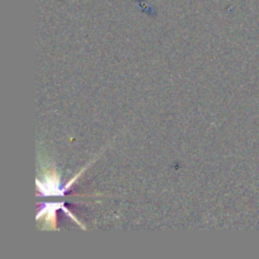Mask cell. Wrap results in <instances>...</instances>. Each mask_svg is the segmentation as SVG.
Listing matches in <instances>:
<instances>
[{"instance_id":"7a4b0ae2","label":"cell","mask_w":259,"mask_h":259,"mask_svg":"<svg viewBox=\"0 0 259 259\" xmlns=\"http://www.w3.org/2000/svg\"><path fill=\"white\" fill-rule=\"evenodd\" d=\"M58 210H62L63 212H66L73 222L77 223L83 230H86L82 223L78 222L75 215H72V212L68 211L62 202H47V204L42 205V207H39V210L37 212V222L40 225V228H42V230H58L57 223H56L57 222V215H56V212Z\"/></svg>"},{"instance_id":"6da1fadb","label":"cell","mask_w":259,"mask_h":259,"mask_svg":"<svg viewBox=\"0 0 259 259\" xmlns=\"http://www.w3.org/2000/svg\"><path fill=\"white\" fill-rule=\"evenodd\" d=\"M37 191L43 197H60L65 195V186L60 185V176L55 167H42L40 176L37 179Z\"/></svg>"}]
</instances>
